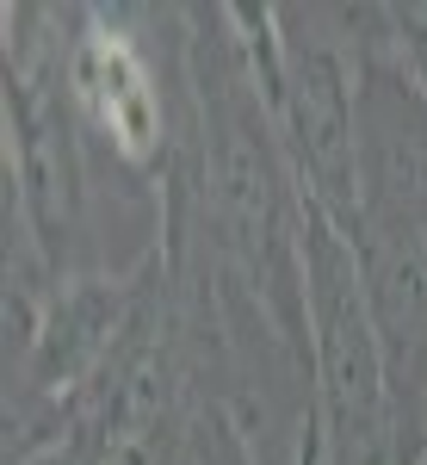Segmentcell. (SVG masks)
I'll return each mask as SVG.
<instances>
[{"instance_id":"cell-1","label":"cell","mask_w":427,"mask_h":465,"mask_svg":"<svg viewBox=\"0 0 427 465\" xmlns=\"http://www.w3.org/2000/svg\"><path fill=\"white\" fill-rule=\"evenodd\" d=\"M63 87L93 193L161 217L192 137V63H186V6L149 0H69V50Z\"/></svg>"},{"instance_id":"cell-2","label":"cell","mask_w":427,"mask_h":465,"mask_svg":"<svg viewBox=\"0 0 427 465\" xmlns=\"http://www.w3.org/2000/svg\"><path fill=\"white\" fill-rule=\"evenodd\" d=\"M63 50H69V6H50V0L0 6L6 223L25 230L56 273H74V267H93L81 242H87V205L100 193H93V168L69 112Z\"/></svg>"},{"instance_id":"cell-3","label":"cell","mask_w":427,"mask_h":465,"mask_svg":"<svg viewBox=\"0 0 427 465\" xmlns=\"http://www.w3.org/2000/svg\"><path fill=\"white\" fill-rule=\"evenodd\" d=\"M236 6L304 199L341 230L359 199V63L335 6Z\"/></svg>"},{"instance_id":"cell-4","label":"cell","mask_w":427,"mask_h":465,"mask_svg":"<svg viewBox=\"0 0 427 465\" xmlns=\"http://www.w3.org/2000/svg\"><path fill=\"white\" fill-rule=\"evenodd\" d=\"M155 273V249L124 267H74L32 304H0L6 322V465L37 460L81 391L100 379L112 348L137 322Z\"/></svg>"},{"instance_id":"cell-5","label":"cell","mask_w":427,"mask_h":465,"mask_svg":"<svg viewBox=\"0 0 427 465\" xmlns=\"http://www.w3.org/2000/svg\"><path fill=\"white\" fill-rule=\"evenodd\" d=\"M304 292L316 354V465H396V403L365 273L335 217L304 199Z\"/></svg>"},{"instance_id":"cell-6","label":"cell","mask_w":427,"mask_h":465,"mask_svg":"<svg viewBox=\"0 0 427 465\" xmlns=\"http://www.w3.org/2000/svg\"><path fill=\"white\" fill-rule=\"evenodd\" d=\"M304 465H316V440H310V453H304Z\"/></svg>"}]
</instances>
